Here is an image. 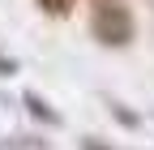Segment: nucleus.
I'll return each mask as SVG.
<instances>
[{"label": "nucleus", "mask_w": 154, "mask_h": 150, "mask_svg": "<svg viewBox=\"0 0 154 150\" xmlns=\"http://www.w3.org/2000/svg\"><path fill=\"white\" fill-rule=\"evenodd\" d=\"M86 13H90V34L99 47H128L137 39V17H133L128 0H86Z\"/></svg>", "instance_id": "f257e3e1"}, {"label": "nucleus", "mask_w": 154, "mask_h": 150, "mask_svg": "<svg viewBox=\"0 0 154 150\" xmlns=\"http://www.w3.org/2000/svg\"><path fill=\"white\" fill-rule=\"evenodd\" d=\"M38 9H43L47 17H73V9H77V0H34Z\"/></svg>", "instance_id": "f03ea898"}, {"label": "nucleus", "mask_w": 154, "mask_h": 150, "mask_svg": "<svg viewBox=\"0 0 154 150\" xmlns=\"http://www.w3.org/2000/svg\"><path fill=\"white\" fill-rule=\"evenodd\" d=\"M26 103H30V111H34L38 120H47V124H60V116H56V111H51L43 99H38V95H26Z\"/></svg>", "instance_id": "7ed1b4c3"}, {"label": "nucleus", "mask_w": 154, "mask_h": 150, "mask_svg": "<svg viewBox=\"0 0 154 150\" xmlns=\"http://www.w3.org/2000/svg\"><path fill=\"white\" fill-rule=\"evenodd\" d=\"M13 73H17V60H13V56H5V52H0V77H13Z\"/></svg>", "instance_id": "20e7f679"}, {"label": "nucleus", "mask_w": 154, "mask_h": 150, "mask_svg": "<svg viewBox=\"0 0 154 150\" xmlns=\"http://www.w3.org/2000/svg\"><path fill=\"white\" fill-rule=\"evenodd\" d=\"M146 5H150V9H154V0H146Z\"/></svg>", "instance_id": "39448f33"}]
</instances>
